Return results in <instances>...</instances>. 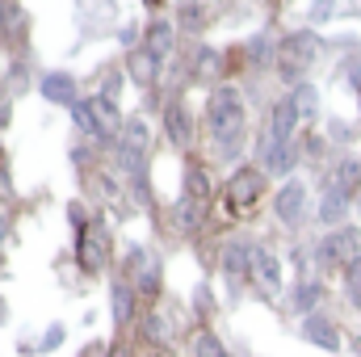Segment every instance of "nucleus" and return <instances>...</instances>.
I'll list each match as a JSON object with an SVG mask.
<instances>
[{"mask_svg":"<svg viewBox=\"0 0 361 357\" xmlns=\"http://www.w3.org/2000/svg\"><path fill=\"white\" fill-rule=\"evenodd\" d=\"M210 131H214L219 156L231 160L244 143V97H240V89L223 85V89L210 92Z\"/></svg>","mask_w":361,"mask_h":357,"instance_id":"obj_1","label":"nucleus"},{"mask_svg":"<svg viewBox=\"0 0 361 357\" xmlns=\"http://www.w3.org/2000/svg\"><path fill=\"white\" fill-rule=\"evenodd\" d=\"M319 47H324V42H319V34H311V30H302V34H286L281 47H277V76L290 80V85H302V72L315 63Z\"/></svg>","mask_w":361,"mask_h":357,"instance_id":"obj_2","label":"nucleus"},{"mask_svg":"<svg viewBox=\"0 0 361 357\" xmlns=\"http://www.w3.org/2000/svg\"><path fill=\"white\" fill-rule=\"evenodd\" d=\"M118 169L130 181H143V169H147V122L143 118H130L122 126V139H118Z\"/></svg>","mask_w":361,"mask_h":357,"instance_id":"obj_3","label":"nucleus"},{"mask_svg":"<svg viewBox=\"0 0 361 357\" xmlns=\"http://www.w3.org/2000/svg\"><path fill=\"white\" fill-rule=\"evenodd\" d=\"M361 257V227H336L332 236H324L319 240V248H315V261L319 265H353Z\"/></svg>","mask_w":361,"mask_h":357,"instance_id":"obj_4","label":"nucleus"},{"mask_svg":"<svg viewBox=\"0 0 361 357\" xmlns=\"http://www.w3.org/2000/svg\"><path fill=\"white\" fill-rule=\"evenodd\" d=\"M85 105H89L92 139H97V143H114V139H122V126H126V122L118 118V109H114L109 97H89Z\"/></svg>","mask_w":361,"mask_h":357,"instance_id":"obj_5","label":"nucleus"},{"mask_svg":"<svg viewBox=\"0 0 361 357\" xmlns=\"http://www.w3.org/2000/svg\"><path fill=\"white\" fill-rule=\"evenodd\" d=\"M261 193H265V173H261V169H240V173L231 177V185H227V198H231L235 210H248Z\"/></svg>","mask_w":361,"mask_h":357,"instance_id":"obj_6","label":"nucleus"},{"mask_svg":"<svg viewBox=\"0 0 361 357\" xmlns=\"http://www.w3.org/2000/svg\"><path fill=\"white\" fill-rule=\"evenodd\" d=\"M302 214H307V189L298 181L281 185V193H277V219L286 227H294V223H302Z\"/></svg>","mask_w":361,"mask_h":357,"instance_id":"obj_7","label":"nucleus"},{"mask_svg":"<svg viewBox=\"0 0 361 357\" xmlns=\"http://www.w3.org/2000/svg\"><path fill=\"white\" fill-rule=\"evenodd\" d=\"M294 126H298V109H294L290 97H281V101L273 105V114H269V139L290 143V139H294Z\"/></svg>","mask_w":361,"mask_h":357,"instance_id":"obj_8","label":"nucleus"},{"mask_svg":"<svg viewBox=\"0 0 361 357\" xmlns=\"http://www.w3.org/2000/svg\"><path fill=\"white\" fill-rule=\"evenodd\" d=\"M42 97L72 109V105H76V80H72L68 72H47V76H42Z\"/></svg>","mask_w":361,"mask_h":357,"instance_id":"obj_9","label":"nucleus"},{"mask_svg":"<svg viewBox=\"0 0 361 357\" xmlns=\"http://www.w3.org/2000/svg\"><path fill=\"white\" fill-rule=\"evenodd\" d=\"M302 337H307V341H315V345H319V349H328V353H336V349H341V337H336V328H332L324 315H307V320H302Z\"/></svg>","mask_w":361,"mask_h":357,"instance_id":"obj_10","label":"nucleus"},{"mask_svg":"<svg viewBox=\"0 0 361 357\" xmlns=\"http://www.w3.org/2000/svg\"><path fill=\"white\" fill-rule=\"evenodd\" d=\"M252 277L265 286V290H277L281 286V265L269 248H252Z\"/></svg>","mask_w":361,"mask_h":357,"instance_id":"obj_11","label":"nucleus"},{"mask_svg":"<svg viewBox=\"0 0 361 357\" xmlns=\"http://www.w3.org/2000/svg\"><path fill=\"white\" fill-rule=\"evenodd\" d=\"M130 265L139 273V290H143V294H156V286H160V265H156V257H147L143 248H130Z\"/></svg>","mask_w":361,"mask_h":357,"instance_id":"obj_12","label":"nucleus"},{"mask_svg":"<svg viewBox=\"0 0 361 357\" xmlns=\"http://www.w3.org/2000/svg\"><path fill=\"white\" fill-rule=\"evenodd\" d=\"M164 131H169V139L185 147L189 139H193V122H189V114H185V105H169L164 109Z\"/></svg>","mask_w":361,"mask_h":357,"instance_id":"obj_13","label":"nucleus"},{"mask_svg":"<svg viewBox=\"0 0 361 357\" xmlns=\"http://www.w3.org/2000/svg\"><path fill=\"white\" fill-rule=\"evenodd\" d=\"M101 261H105V236H101V227H89L80 236V265L101 269Z\"/></svg>","mask_w":361,"mask_h":357,"instance_id":"obj_14","label":"nucleus"},{"mask_svg":"<svg viewBox=\"0 0 361 357\" xmlns=\"http://www.w3.org/2000/svg\"><path fill=\"white\" fill-rule=\"evenodd\" d=\"M298 160V152L290 143H277V139H265V169L269 173H290Z\"/></svg>","mask_w":361,"mask_h":357,"instance_id":"obj_15","label":"nucleus"},{"mask_svg":"<svg viewBox=\"0 0 361 357\" xmlns=\"http://www.w3.org/2000/svg\"><path fill=\"white\" fill-rule=\"evenodd\" d=\"M252 269V248L248 244H227L223 248V273L227 277H244Z\"/></svg>","mask_w":361,"mask_h":357,"instance_id":"obj_16","label":"nucleus"},{"mask_svg":"<svg viewBox=\"0 0 361 357\" xmlns=\"http://www.w3.org/2000/svg\"><path fill=\"white\" fill-rule=\"evenodd\" d=\"M332 189H341L345 198H349L353 189H361V160H357V156H349V160H341V164H336Z\"/></svg>","mask_w":361,"mask_h":357,"instance_id":"obj_17","label":"nucleus"},{"mask_svg":"<svg viewBox=\"0 0 361 357\" xmlns=\"http://www.w3.org/2000/svg\"><path fill=\"white\" fill-rule=\"evenodd\" d=\"M173 42H177V38H173V25H169V21H152V25H147V51H152L156 59H164V55L173 51Z\"/></svg>","mask_w":361,"mask_h":357,"instance_id":"obj_18","label":"nucleus"},{"mask_svg":"<svg viewBox=\"0 0 361 357\" xmlns=\"http://www.w3.org/2000/svg\"><path fill=\"white\" fill-rule=\"evenodd\" d=\"M349 214V198L341 193V189H328V198L319 202V210H315V219L319 223H341Z\"/></svg>","mask_w":361,"mask_h":357,"instance_id":"obj_19","label":"nucleus"},{"mask_svg":"<svg viewBox=\"0 0 361 357\" xmlns=\"http://www.w3.org/2000/svg\"><path fill=\"white\" fill-rule=\"evenodd\" d=\"M109 303H114V324H126L130 311H135V290H130V282H114Z\"/></svg>","mask_w":361,"mask_h":357,"instance_id":"obj_20","label":"nucleus"},{"mask_svg":"<svg viewBox=\"0 0 361 357\" xmlns=\"http://www.w3.org/2000/svg\"><path fill=\"white\" fill-rule=\"evenodd\" d=\"M156 63H160V59L143 47V51H135V55H130V76H135L139 85H152V80H156V72H160Z\"/></svg>","mask_w":361,"mask_h":357,"instance_id":"obj_21","label":"nucleus"},{"mask_svg":"<svg viewBox=\"0 0 361 357\" xmlns=\"http://www.w3.org/2000/svg\"><path fill=\"white\" fill-rule=\"evenodd\" d=\"M290 101H294V109H298V118H311V114H315V105H319V89L302 80V85L294 89V97H290Z\"/></svg>","mask_w":361,"mask_h":357,"instance_id":"obj_22","label":"nucleus"},{"mask_svg":"<svg viewBox=\"0 0 361 357\" xmlns=\"http://www.w3.org/2000/svg\"><path fill=\"white\" fill-rule=\"evenodd\" d=\"M202 206H206V202H193V198H180V206H177V219H180V227H185V231H197V227H202Z\"/></svg>","mask_w":361,"mask_h":357,"instance_id":"obj_23","label":"nucleus"},{"mask_svg":"<svg viewBox=\"0 0 361 357\" xmlns=\"http://www.w3.org/2000/svg\"><path fill=\"white\" fill-rule=\"evenodd\" d=\"M185 198H193V202H210V181H206V173L202 169H189L185 173Z\"/></svg>","mask_w":361,"mask_h":357,"instance_id":"obj_24","label":"nucleus"},{"mask_svg":"<svg viewBox=\"0 0 361 357\" xmlns=\"http://www.w3.org/2000/svg\"><path fill=\"white\" fill-rule=\"evenodd\" d=\"M345 294H349V303H353V307H361V257L345 269Z\"/></svg>","mask_w":361,"mask_h":357,"instance_id":"obj_25","label":"nucleus"},{"mask_svg":"<svg viewBox=\"0 0 361 357\" xmlns=\"http://www.w3.org/2000/svg\"><path fill=\"white\" fill-rule=\"evenodd\" d=\"M319 294H324V286H319V282H302L294 298H298V307H302V311H311V307L319 303Z\"/></svg>","mask_w":361,"mask_h":357,"instance_id":"obj_26","label":"nucleus"},{"mask_svg":"<svg viewBox=\"0 0 361 357\" xmlns=\"http://www.w3.org/2000/svg\"><path fill=\"white\" fill-rule=\"evenodd\" d=\"M193 353H197V357H227V349L219 345V337L202 332V337H197V345H193Z\"/></svg>","mask_w":361,"mask_h":357,"instance_id":"obj_27","label":"nucleus"},{"mask_svg":"<svg viewBox=\"0 0 361 357\" xmlns=\"http://www.w3.org/2000/svg\"><path fill=\"white\" fill-rule=\"evenodd\" d=\"M202 21H206V13H202V4H185L180 8V30H202Z\"/></svg>","mask_w":361,"mask_h":357,"instance_id":"obj_28","label":"nucleus"},{"mask_svg":"<svg viewBox=\"0 0 361 357\" xmlns=\"http://www.w3.org/2000/svg\"><path fill=\"white\" fill-rule=\"evenodd\" d=\"M219 68H223V55H219V51H210V47H202V51H197V72H202V76H210V72H219Z\"/></svg>","mask_w":361,"mask_h":357,"instance_id":"obj_29","label":"nucleus"},{"mask_svg":"<svg viewBox=\"0 0 361 357\" xmlns=\"http://www.w3.org/2000/svg\"><path fill=\"white\" fill-rule=\"evenodd\" d=\"M143 332H152V341H164V320H160V315H152Z\"/></svg>","mask_w":361,"mask_h":357,"instance_id":"obj_30","label":"nucleus"},{"mask_svg":"<svg viewBox=\"0 0 361 357\" xmlns=\"http://www.w3.org/2000/svg\"><path fill=\"white\" fill-rule=\"evenodd\" d=\"M265 55H269V42H265V38H257V42H252V59H257V63H261V59H265Z\"/></svg>","mask_w":361,"mask_h":357,"instance_id":"obj_31","label":"nucleus"},{"mask_svg":"<svg viewBox=\"0 0 361 357\" xmlns=\"http://www.w3.org/2000/svg\"><path fill=\"white\" fill-rule=\"evenodd\" d=\"M59 337H63V332H59V328H51V332H47V341H42V349H55V345H59Z\"/></svg>","mask_w":361,"mask_h":357,"instance_id":"obj_32","label":"nucleus"},{"mask_svg":"<svg viewBox=\"0 0 361 357\" xmlns=\"http://www.w3.org/2000/svg\"><path fill=\"white\" fill-rule=\"evenodd\" d=\"M349 80H353V89L361 92V68H353V72H349Z\"/></svg>","mask_w":361,"mask_h":357,"instance_id":"obj_33","label":"nucleus"},{"mask_svg":"<svg viewBox=\"0 0 361 357\" xmlns=\"http://www.w3.org/2000/svg\"><path fill=\"white\" fill-rule=\"evenodd\" d=\"M353 349H357V353H361V337H357V341H353Z\"/></svg>","mask_w":361,"mask_h":357,"instance_id":"obj_34","label":"nucleus"},{"mask_svg":"<svg viewBox=\"0 0 361 357\" xmlns=\"http://www.w3.org/2000/svg\"><path fill=\"white\" fill-rule=\"evenodd\" d=\"M109 357H122V353H109Z\"/></svg>","mask_w":361,"mask_h":357,"instance_id":"obj_35","label":"nucleus"}]
</instances>
